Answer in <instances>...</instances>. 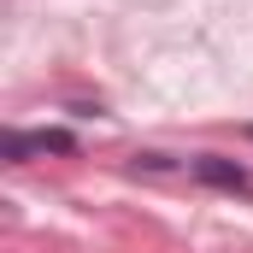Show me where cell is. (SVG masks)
I'll return each mask as SVG.
<instances>
[{"label":"cell","instance_id":"1","mask_svg":"<svg viewBox=\"0 0 253 253\" xmlns=\"http://www.w3.org/2000/svg\"><path fill=\"white\" fill-rule=\"evenodd\" d=\"M183 165H189V177H194V183H206V189L253 194V171H248V165H236V159H224V153H189Z\"/></svg>","mask_w":253,"mask_h":253},{"label":"cell","instance_id":"2","mask_svg":"<svg viewBox=\"0 0 253 253\" xmlns=\"http://www.w3.org/2000/svg\"><path fill=\"white\" fill-rule=\"evenodd\" d=\"M30 153H59V159H71L77 153V135L71 129H6V159L24 165Z\"/></svg>","mask_w":253,"mask_h":253},{"label":"cell","instance_id":"3","mask_svg":"<svg viewBox=\"0 0 253 253\" xmlns=\"http://www.w3.org/2000/svg\"><path fill=\"white\" fill-rule=\"evenodd\" d=\"M177 159L171 153H135V171H171Z\"/></svg>","mask_w":253,"mask_h":253},{"label":"cell","instance_id":"4","mask_svg":"<svg viewBox=\"0 0 253 253\" xmlns=\"http://www.w3.org/2000/svg\"><path fill=\"white\" fill-rule=\"evenodd\" d=\"M248 135H253V124H248Z\"/></svg>","mask_w":253,"mask_h":253}]
</instances>
